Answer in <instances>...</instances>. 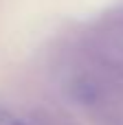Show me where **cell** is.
<instances>
[{"label": "cell", "mask_w": 123, "mask_h": 125, "mask_svg": "<svg viewBox=\"0 0 123 125\" xmlns=\"http://www.w3.org/2000/svg\"><path fill=\"white\" fill-rule=\"evenodd\" d=\"M0 125H26L20 116H15L11 110L7 108H0Z\"/></svg>", "instance_id": "obj_2"}, {"label": "cell", "mask_w": 123, "mask_h": 125, "mask_svg": "<svg viewBox=\"0 0 123 125\" xmlns=\"http://www.w3.org/2000/svg\"><path fill=\"white\" fill-rule=\"evenodd\" d=\"M99 51L110 64L123 68V37H103L99 42Z\"/></svg>", "instance_id": "obj_1"}]
</instances>
